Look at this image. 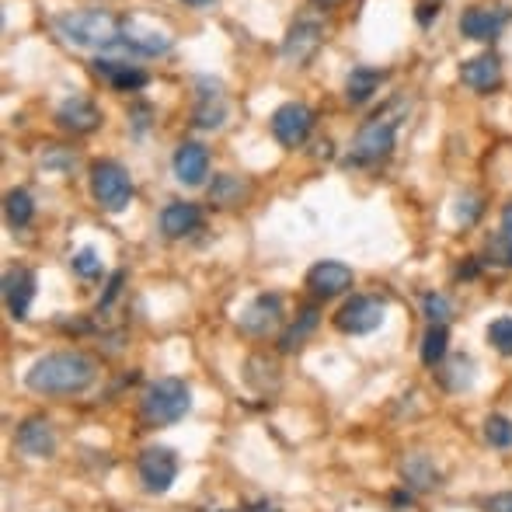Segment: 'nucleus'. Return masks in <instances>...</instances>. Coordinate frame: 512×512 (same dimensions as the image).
Returning <instances> with one entry per match:
<instances>
[{"instance_id": "37", "label": "nucleus", "mask_w": 512, "mask_h": 512, "mask_svg": "<svg viewBox=\"0 0 512 512\" xmlns=\"http://www.w3.org/2000/svg\"><path fill=\"white\" fill-rule=\"evenodd\" d=\"M415 18H418V25H422V28H429L432 21L439 18V4H436V0H432V4H418Z\"/></svg>"}, {"instance_id": "13", "label": "nucleus", "mask_w": 512, "mask_h": 512, "mask_svg": "<svg viewBox=\"0 0 512 512\" xmlns=\"http://www.w3.org/2000/svg\"><path fill=\"white\" fill-rule=\"evenodd\" d=\"M279 321H283V297H279V293H258V297L244 307L237 324H241L244 335L265 338L269 331L279 328Z\"/></svg>"}, {"instance_id": "9", "label": "nucleus", "mask_w": 512, "mask_h": 512, "mask_svg": "<svg viewBox=\"0 0 512 512\" xmlns=\"http://www.w3.org/2000/svg\"><path fill=\"white\" fill-rule=\"evenodd\" d=\"M230 115L227 91L216 77H199L196 81V108H192V122L199 129H220Z\"/></svg>"}, {"instance_id": "18", "label": "nucleus", "mask_w": 512, "mask_h": 512, "mask_svg": "<svg viewBox=\"0 0 512 512\" xmlns=\"http://www.w3.org/2000/svg\"><path fill=\"white\" fill-rule=\"evenodd\" d=\"M32 300H35V272L21 269V265L7 269L4 272V307H7V314H11L14 321H25Z\"/></svg>"}, {"instance_id": "11", "label": "nucleus", "mask_w": 512, "mask_h": 512, "mask_svg": "<svg viewBox=\"0 0 512 512\" xmlns=\"http://www.w3.org/2000/svg\"><path fill=\"white\" fill-rule=\"evenodd\" d=\"M512 21V11L506 4H492V7H467L460 14V32L471 42H495Z\"/></svg>"}, {"instance_id": "44", "label": "nucleus", "mask_w": 512, "mask_h": 512, "mask_svg": "<svg viewBox=\"0 0 512 512\" xmlns=\"http://www.w3.org/2000/svg\"><path fill=\"white\" fill-rule=\"evenodd\" d=\"M216 512H227V509H216Z\"/></svg>"}, {"instance_id": "23", "label": "nucleus", "mask_w": 512, "mask_h": 512, "mask_svg": "<svg viewBox=\"0 0 512 512\" xmlns=\"http://www.w3.org/2000/svg\"><path fill=\"white\" fill-rule=\"evenodd\" d=\"M384 70H373V67H356L349 74V81H345V98H349V105H366L373 95H377V88L384 84Z\"/></svg>"}, {"instance_id": "2", "label": "nucleus", "mask_w": 512, "mask_h": 512, "mask_svg": "<svg viewBox=\"0 0 512 512\" xmlns=\"http://www.w3.org/2000/svg\"><path fill=\"white\" fill-rule=\"evenodd\" d=\"M408 115V102L405 98H391L384 108H380L377 115H370V119L359 126L356 140H352L349 147V157H345V164H380L391 157L394 143H398V129L401 122H405Z\"/></svg>"}, {"instance_id": "20", "label": "nucleus", "mask_w": 512, "mask_h": 512, "mask_svg": "<svg viewBox=\"0 0 512 512\" xmlns=\"http://www.w3.org/2000/svg\"><path fill=\"white\" fill-rule=\"evenodd\" d=\"M95 74L105 77V81L112 84V91H143L150 84V74L143 67L126 63V60H112V56H98Z\"/></svg>"}, {"instance_id": "41", "label": "nucleus", "mask_w": 512, "mask_h": 512, "mask_svg": "<svg viewBox=\"0 0 512 512\" xmlns=\"http://www.w3.org/2000/svg\"><path fill=\"white\" fill-rule=\"evenodd\" d=\"M244 512H279V509L272 506V502H251V506L244 509Z\"/></svg>"}, {"instance_id": "32", "label": "nucleus", "mask_w": 512, "mask_h": 512, "mask_svg": "<svg viewBox=\"0 0 512 512\" xmlns=\"http://www.w3.org/2000/svg\"><path fill=\"white\" fill-rule=\"evenodd\" d=\"M422 314L429 324H446L453 317V304L443 293H422Z\"/></svg>"}, {"instance_id": "26", "label": "nucleus", "mask_w": 512, "mask_h": 512, "mask_svg": "<svg viewBox=\"0 0 512 512\" xmlns=\"http://www.w3.org/2000/svg\"><path fill=\"white\" fill-rule=\"evenodd\" d=\"M248 196V182L237 175H216V182L209 185V203L216 206H237Z\"/></svg>"}, {"instance_id": "39", "label": "nucleus", "mask_w": 512, "mask_h": 512, "mask_svg": "<svg viewBox=\"0 0 512 512\" xmlns=\"http://www.w3.org/2000/svg\"><path fill=\"white\" fill-rule=\"evenodd\" d=\"M143 115H154V112H150L147 105H136V108H133V119H136V133H140V129H143V126H147V122H150V119H143Z\"/></svg>"}, {"instance_id": "29", "label": "nucleus", "mask_w": 512, "mask_h": 512, "mask_svg": "<svg viewBox=\"0 0 512 512\" xmlns=\"http://www.w3.org/2000/svg\"><path fill=\"white\" fill-rule=\"evenodd\" d=\"M481 436L492 450H512V418L509 415H488L481 425Z\"/></svg>"}, {"instance_id": "43", "label": "nucleus", "mask_w": 512, "mask_h": 512, "mask_svg": "<svg viewBox=\"0 0 512 512\" xmlns=\"http://www.w3.org/2000/svg\"><path fill=\"white\" fill-rule=\"evenodd\" d=\"M314 4H321V7H335V4H342V0H314Z\"/></svg>"}, {"instance_id": "34", "label": "nucleus", "mask_w": 512, "mask_h": 512, "mask_svg": "<svg viewBox=\"0 0 512 512\" xmlns=\"http://www.w3.org/2000/svg\"><path fill=\"white\" fill-rule=\"evenodd\" d=\"M481 216V203H478V196L474 192H464V196L457 199V220L464 223V227H471L474 220Z\"/></svg>"}, {"instance_id": "30", "label": "nucleus", "mask_w": 512, "mask_h": 512, "mask_svg": "<svg viewBox=\"0 0 512 512\" xmlns=\"http://www.w3.org/2000/svg\"><path fill=\"white\" fill-rule=\"evenodd\" d=\"M485 338L492 342V349L499 352V356L512 359V317H495V321L488 324Z\"/></svg>"}, {"instance_id": "16", "label": "nucleus", "mask_w": 512, "mask_h": 512, "mask_svg": "<svg viewBox=\"0 0 512 512\" xmlns=\"http://www.w3.org/2000/svg\"><path fill=\"white\" fill-rule=\"evenodd\" d=\"M56 126L67 129V133H74V136H88L102 126V108L91 102V98L74 95L56 108Z\"/></svg>"}, {"instance_id": "31", "label": "nucleus", "mask_w": 512, "mask_h": 512, "mask_svg": "<svg viewBox=\"0 0 512 512\" xmlns=\"http://www.w3.org/2000/svg\"><path fill=\"white\" fill-rule=\"evenodd\" d=\"M70 265H74V272H77L81 279H102V276H105L102 255H98L95 248H81L74 258H70Z\"/></svg>"}, {"instance_id": "33", "label": "nucleus", "mask_w": 512, "mask_h": 512, "mask_svg": "<svg viewBox=\"0 0 512 512\" xmlns=\"http://www.w3.org/2000/svg\"><path fill=\"white\" fill-rule=\"evenodd\" d=\"M485 262H495V265H506V269H512V241L509 237H502V234L488 237Z\"/></svg>"}, {"instance_id": "28", "label": "nucleus", "mask_w": 512, "mask_h": 512, "mask_svg": "<svg viewBox=\"0 0 512 512\" xmlns=\"http://www.w3.org/2000/svg\"><path fill=\"white\" fill-rule=\"evenodd\" d=\"M4 216H7V223H11V227H28V223H32V216H35L32 192H25V189H11V192H7Z\"/></svg>"}, {"instance_id": "14", "label": "nucleus", "mask_w": 512, "mask_h": 512, "mask_svg": "<svg viewBox=\"0 0 512 512\" xmlns=\"http://www.w3.org/2000/svg\"><path fill=\"white\" fill-rule=\"evenodd\" d=\"M460 84L474 95H495L502 88V60L495 53L471 56L467 63H460Z\"/></svg>"}, {"instance_id": "36", "label": "nucleus", "mask_w": 512, "mask_h": 512, "mask_svg": "<svg viewBox=\"0 0 512 512\" xmlns=\"http://www.w3.org/2000/svg\"><path fill=\"white\" fill-rule=\"evenodd\" d=\"M411 502H415V492L411 488H398V492H391V506L394 512H408Z\"/></svg>"}, {"instance_id": "21", "label": "nucleus", "mask_w": 512, "mask_h": 512, "mask_svg": "<svg viewBox=\"0 0 512 512\" xmlns=\"http://www.w3.org/2000/svg\"><path fill=\"white\" fill-rule=\"evenodd\" d=\"M196 230H203V209L196 203L178 199V203H168L161 209V234L164 237L178 241V237H192Z\"/></svg>"}, {"instance_id": "17", "label": "nucleus", "mask_w": 512, "mask_h": 512, "mask_svg": "<svg viewBox=\"0 0 512 512\" xmlns=\"http://www.w3.org/2000/svg\"><path fill=\"white\" fill-rule=\"evenodd\" d=\"M352 286V269L345 262H317L314 269L307 272V290L314 293L317 300H331L342 297Z\"/></svg>"}, {"instance_id": "22", "label": "nucleus", "mask_w": 512, "mask_h": 512, "mask_svg": "<svg viewBox=\"0 0 512 512\" xmlns=\"http://www.w3.org/2000/svg\"><path fill=\"white\" fill-rule=\"evenodd\" d=\"M401 478H405V488H411V492H432V488H439V471L425 453H408L405 464H401Z\"/></svg>"}, {"instance_id": "42", "label": "nucleus", "mask_w": 512, "mask_h": 512, "mask_svg": "<svg viewBox=\"0 0 512 512\" xmlns=\"http://www.w3.org/2000/svg\"><path fill=\"white\" fill-rule=\"evenodd\" d=\"M182 4H189V7H206V4H213V0H182Z\"/></svg>"}, {"instance_id": "35", "label": "nucleus", "mask_w": 512, "mask_h": 512, "mask_svg": "<svg viewBox=\"0 0 512 512\" xmlns=\"http://www.w3.org/2000/svg\"><path fill=\"white\" fill-rule=\"evenodd\" d=\"M485 512H512V492H495L485 499Z\"/></svg>"}, {"instance_id": "5", "label": "nucleus", "mask_w": 512, "mask_h": 512, "mask_svg": "<svg viewBox=\"0 0 512 512\" xmlns=\"http://www.w3.org/2000/svg\"><path fill=\"white\" fill-rule=\"evenodd\" d=\"M91 196L105 213H126L133 203V175L119 161H95L91 164Z\"/></svg>"}, {"instance_id": "10", "label": "nucleus", "mask_w": 512, "mask_h": 512, "mask_svg": "<svg viewBox=\"0 0 512 512\" xmlns=\"http://www.w3.org/2000/svg\"><path fill=\"white\" fill-rule=\"evenodd\" d=\"M314 129V108L304 102H286L283 108L272 112V136H276L283 147H300Z\"/></svg>"}, {"instance_id": "27", "label": "nucleus", "mask_w": 512, "mask_h": 512, "mask_svg": "<svg viewBox=\"0 0 512 512\" xmlns=\"http://www.w3.org/2000/svg\"><path fill=\"white\" fill-rule=\"evenodd\" d=\"M439 380H443L446 391H467V387L474 384V363L471 356H453L450 363H446V370H439Z\"/></svg>"}, {"instance_id": "8", "label": "nucleus", "mask_w": 512, "mask_h": 512, "mask_svg": "<svg viewBox=\"0 0 512 512\" xmlns=\"http://www.w3.org/2000/svg\"><path fill=\"white\" fill-rule=\"evenodd\" d=\"M324 42V21L317 18V14H300L297 21L290 25V32H286L283 39V60L290 63H307L310 56L321 49Z\"/></svg>"}, {"instance_id": "38", "label": "nucleus", "mask_w": 512, "mask_h": 512, "mask_svg": "<svg viewBox=\"0 0 512 512\" xmlns=\"http://www.w3.org/2000/svg\"><path fill=\"white\" fill-rule=\"evenodd\" d=\"M499 234L512 241V203H506V209H502V230H499Z\"/></svg>"}, {"instance_id": "19", "label": "nucleus", "mask_w": 512, "mask_h": 512, "mask_svg": "<svg viewBox=\"0 0 512 512\" xmlns=\"http://www.w3.org/2000/svg\"><path fill=\"white\" fill-rule=\"evenodd\" d=\"M14 443H18V450L25 453V457H53L56 453V432H53V425H49V418L32 415L18 425Z\"/></svg>"}, {"instance_id": "3", "label": "nucleus", "mask_w": 512, "mask_h": 512, "mask_svg": "<svg viewBox=\"0 0 512 512\" xmlns=\"http://www.w3.org/2000/svg\"><path fill=\"white\" fill-rule=\"evenodd\" d=\"M53 28L70 42V46H81V49H112L122 42V21H115L112 14L102 11V7L56 14Z\"/></svg>"}, {"instance_id": "24", "label": "nucleus", "mask_w": 512, "mask_h": 512, "mask_svg": "<svg viewBox=\"0 0 512 512\" xmlns=\"http://www.w3.org/2000/svg\"><path fill=\"white\" fill-rule=\"evenodd\" d=\"M446 349H450V331H446V324H429L422 335V349H418L422 363L429 366V370H436L446 359Z\"/></svg>"}, {"instance_id": "12", "label": "nucleus", "mask_w": 512, "mask_h": 512, "mask_svg": "<svg viewBox=\"0 0 512 512\" xmlns=\"http://www.w3.org/2000/svg\"><path fill=\"white\" fill-rule=\"evenodd\" d=\"M122 42L140 56H164L171 49V35L154 21L140 18V14L122 18Z\"/></svg>"}, {"instance_id": "15", "label": "nucleus", "mask_w": 512, "mask_h": 512, "mask_svg": "<svg viewBox=\"0 0 512 512\" xmlns=\"http://www.w3.org/2000/svg\"><path fill=\"white\" fill-rule=\"evenodd\" d=\"M171 171H175V178L182 185H189V189H196V185L206 182V171H209V150L203 143L196 140H185L175 147V154H171Z\"/></svg>"}, {"instance_id": "40", "label": "nucleus", "mask_w": 512, "mask_h": 512, "mask_svg": "<svg viewBox=\"0 0 512 512\" xmlns=\"http://www.w3.org/2000/svg\"><path fill=\"white\" fill-rule=\"evenodd\" d=\"M478 276V262H467L464 269H457V279H474Z\"/></svg>"}, {"instance_id": "7", "label": "nucleus", "mask_w": 512, "mask_h": 512, "mask_svg": "<svg viewBox=\"0 0 512 512\" xmlns=\"http://www.w3.org/2000/svg\"><path fill=\"white\" fill-rule=\"evenodd\" d=\"M178 471H182V460H178V453L171 446H147L140 453V460H136V474L143 481V492L150 495L171 492Z\"/></svg>"}, {"instance_id": "1", "label": "nucleus", "mask_w": 512, "mask_h": 512, "mask_svg": "<svg viewBox=\"0 0 512 512\" xmlns=\"http://www.w3.org/2000/svg\"><path fill=\"white\" fill-rule=\"evenodd\" d=\"M98 363L88 352L63 349L46 352L25 370V387L35 394H53V398H67V394H81L95 384Z\"/></svg>"}, {"instance_id": "4", "label": "nucleus", "mask_w": 512, "mask_h": 512, "mask_svg": "<svg viewBox=\"0 0 512 512\" xmlns=\"http://www.w3.org/2000/svg\"><path fill=\"white\" fill-rule=\"evenodd\" d=\"M189 408H192V391L178 377L154 380L140 398V418L147 429H168V425L182 422L189 415Z\"/></svg>"}, {"instance_id": "25", "label": "nucleus", "mask_w": 512, "mask_h": 512, "mask_svg": "<svg viewBox=\"0 0 512 512\" xmlns=\"http://www.w3.org/2000/svg\"><path fill=\"white\" fill-rule=\"evenodd\" d=\"M317 321H321V314H317V307H304L297 317V324H293L290 331H283V338H279V352H293L300 349V345L307 342L310 335H314Z\"/></svg>"}, {"instance_id": "6", "label": "nucleus", "mask_w": 512, "mask_h": 512, "mask_svg": "<svg viewBox=\"0 0 512 512\" xmlns=\"http://www.w3.org/2000/svg\"><path fill=\"white\" fill-rule=\"evenodd\" d=\"M387 321V300L373 293H356L349 297L335 314V328L342 335H373Z\"/></svg>"}]
</instances>
